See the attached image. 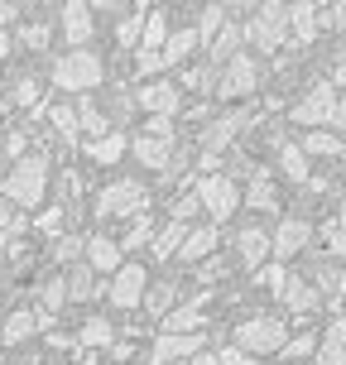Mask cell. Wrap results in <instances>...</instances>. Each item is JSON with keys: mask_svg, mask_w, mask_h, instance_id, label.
<instances>
[{"mask_svg": "<svg viewBox=\"0 0 346 365\" xmlns=\"http://www.w3.org/2000/svg\"><path fill=\"white\" fill-rule=\"evenodd\" d=\"M44 187H49V159H44V154H24V159L5 173L0 197L10 202L15 212H29V207L44 202Z\"/></svg>", "mask_w": 346, "mask_h": 365, "instance_id": "cell-1", "label": "cell"}, {"mask_svg": "<svg viewBox=\"0 0 346 365\" xmlns=\"http://www.w3.org/2000/svg\"><path fill=\"white\" fill-rule=\"evenodd\" d=\"M101 77H106V68H101V58L91 53V48H68L63 58H54V87L73 91V96L96 91Z\"/></svg>", "mask_w": 346, "mask_h": 365, "instance_id": "cell-2", "label": "cell"}, {"mask_svg": "<svg viewBox=\"0 0 346 365\" xmlns=\"http://www.w3.org/2000/svg\"><path fill=\"white\" fill-rule=\"evenodd\" d=\"M149 212V187L140 178H116V182H106L101 192H96V217H106V221H116V217H145Z\"/></svg>", "mask_w": 346, "mask_h": 365, "instance_id": "cell-3", "label": "cell"}, {"mask_svg": "<svg viewBox=\"0 0 346 365\" xmlns=\"http://www.w3.org/2000/svg\"><path fill=\"white\" fill-rule=\"evenodd\" d=\"M245 43L255 53H279L289 43V5H260L245 19Z\"/></svg>", "mask_w": 346, "mask_h": 365, "instance_id": "cell-4", "label": "cell"}, {"mask_svg": "<svg viewBox=\"0 0 346 365\" xmlns=\"http://www.w3.org/2000/svg\"><path fill=\"white\" fill-rule=\"evenodd\" d=\"M193 192H198L202 212H212V226L226 221L240 207V187H236V178H226V173H207V178H198Z\"/></svg>", "mask_w": 346, "mask_h": 365, "instance_id": "cell-5", "label": "cell"}, {"mask_svg": "<svg viewBox=\"0 0 346 365\" xmlns=\"http://www.w3.org/2000/svg\"><path fill=\"white\" fill-rule=\"evenodd\" d=\"M284 341H289V331H284V322H279V317H245V322L236 327V346L250 351V356L284 351Z\"/></svg>", "mask_w": 346, "mask_h": 365, "instance_id": "cell-6", "label": "cell"}, {"mask_svg": "<svg viewBox=\"0 0 346 365\" xmlns=\"http://www.w3.org/2000/svg\"><path fill=\"white\" fill-rule=\"evenodd\" d=\"M145 293H149V274H145V264L140 259H126L121 269L111 274V284H106V298L116 303V308H140L145 303Z\"/></svg>", "mask_w": 346, "mask_h": 365, "instance_id": "cell-7", "label": "cell"}, {"mask_svg": "<svg viewBox=\"0 0 346 365\" xmlns=\"http://www.w3.org/2000/svg\"><path fill=\"white\" fill-rule=\"evenodd\" d=\"M337 101H342V96H337V87H327V82H322V87L303 91V101H298L289 115L298 120V125H308V130H332V120H337Z\"/></svg>", "mask_w": 346, "mask_h": 365, "instance_id": "cell-8", "label": "cell"}, {"mask_svg": "<svg viewBox=\"0 0 346 365\" xmlns=\"http://www.w3.org/2000/svg\"><path fill=\"white\" fill-rule=\"evenodd\" d=\"M207 351V336H173V331H159L154 346H149V365H178V361H193Z\"/></svg>", "mask_w": 346, "mask_h": 365, "instance_id": "cell-9", "label": "cell"}, {"mask_svg": "<svg viewBox=\"0 0 346 365\" xmlns=\"http://www.w3.org/2000/svg\"><path fill=\"white\" fill-rule=\"evenodd\" d=\"M255 87H260V63L250 53L231 58V63L217 73V91H221V96H231V101H236V96H250Z\"/></svg>", "mask_w": 346, "mask_h": 365, "instance_id": "cell-10", "label": "cell"}, {"mask_svg": "<svg viewBox=\"0 0 346 365\" xmlns=\"http://www.w3.org/2000/svg\"><path fill=\"white\" fill-rule=\"evenodd\" d=\"M308 240H312L308 221H303V217H284L279 226H274V236H270V255H279V259L303 255V250H308Z\"/></svg>", "mask_w": 346, "mask_h": 365, "instance_id": "cell-11", "label": "cell"}, {"mask_svg": "<svg viewBox=\"0 0 346 365\" xmlns=\"http://www.w3.org/2000/svg\"><path fill=\"white\" fill-rule=\"evenodd\" d=\"M178 82H168V77H154V82H140V91H135V101H140V110H149V115H178Z\"/></svg>", "mask_w": 346, "mask_h": 365, "instance_id": "cell-12", "label": "cell"}, {"mask_svg": "<svg viewBox=\"0 0 346 365\" xmlns=\"http://www.w3.org/2000/svg\"><path fill=\"white\" fill-rule=\"evenodd\" d=\"M54 24L63 29V38H68L73 48H87V43H91V34H96V19H91V10H87V5H63Z\"/></svg>", "mask_w": 346, "mask_h": 365, "instance_id": "cell-13", "label": "cell"}, {"mask_svg": "<svg viewBox=\"0 0 346 365\" xmlns=\"http://www.w3.org/2000/svg\"><path fill=\"white\" fill-rule=\"evenodd\" d=\"M312 365H346V317H332L327 327L317 331V356Z\"/></svg>", "mask_w": 346, "mask_h": 365, "instance_id": "cell-14", "label": "cell"}, {"mask_svg": "<svg viewBox=\"0 0 346 365\" xmlns=\"http://www.w3.org/2000/svg\"><path fill=\"white\" fill-rule=\"evenodd\" d=\"M240 43H245V24H236V19H231V24H226V29L207 43V68H217V73H221L231 58H240Z\"/></svg>", "mask_w": 346, "mask_h": 365, "instance_id": "cell-15", "label": "cell"}, {"mask_svg": "<svg viewBox=\"0 0 346 365\" xmlns=\"http://www.w3.org/2000/svg\"><path fill=\"white\" fill-rule=\"evenodd\" d=\"M202 48V38H198V24H178L173 34H168V43H164V68H183L188 58Z\"/></svg>", "mask_w": 346, "mask_h": 365, "instance_id": "cell-16", "label": "cell"}, {"mask_svg": "<svg viewBox=\"0 0 346 365\" xmlns=\"http://www.w3.org/2000/svg\"><path fill=\"white\" fill-rule=\"evenodd\" d=\"M87 264H91L96 274H116L121 264H126V250H121V240L91 236V240H87Z\"/></svg>", "mask_w": 346, "mask_h": 365, "instance_id": "cell-17", "label": "cell"}, {"mask_svg": "<svg viewBox=\"0 0 346 365\" xmlns=\"http://www.w3.org/2000/svg\"><path fill=\"white\" fill-rule=\"evenodd\" d=\"M164 331H173V336H198L202 327H207V312H202V298L198 303H178V308L168 312L164 322H159Z\"/></svg>", "mask_w": 346, "mask_h": 365, "instance_id": "cell-18", "label": "cell"}, {"mask_svg": "<svg viewBox=\"0 0 346 365\" xmlns=\"http://www.w3.org/2000/svg\"><path fill=\"white\" fill-rule=\"evenodd\" d=\"M245 125H250V110H231V115L212 120L202 140H207V149H212V154H221V149H226L231 140H236V130H245Z\"/></svg>", "mask_w": 346, "mask_h": 365, "instance_id": "cell-19", "label": "cell"}, {"mask_svg": "<svg viewBox=\"0 0 346 365\" xmlns=\"http://www.w3.org/2000/svg\"><path fill=\"white\" fill-rule=\"evenodd\" d=\"M236 250H240V264H245V269H260L265 255H270V236H265L260 226H240L236 231Z\"/></svg>", "mask_w": 346, "mask_h": 365, "instance_id": "cell-20", "label": "cell"}, {"mask_svg": "<svg viewBox=\"0 0 346 365\" xmlns=\"http://www.w3.org/2000/svg\"><path fill=\"white\" fill-rule=\"evenodd\" d=\"M245 202H250V212H274V207H279V187H274V173L255 168V173H250V187H245Z\"/></svg>", "mask_w": 346, "mask_h": 365, "instance_id": "cell-21", "label": "cell"}, {"mask_svg": "<svg viewBox=\"0 0 346 365\" xmlns=\"http://www.w3.org/2000/svg\"><path fill=\"white\" fill-rule=\"evenodd\" d=\"M279 298H284V308H289V312H317V308H322V293L312 289L308 279H289Z\"/></svg>", "mask_w": 346, "mask_h": 365, "instance_id": "cell-22", "label": "cell"}, {"mask_svg": "<svg viewBox=\"0 0 346 365\" xmlns=\"http://www.w3.org/2000/svg\"><path fill=\"white\" fill-rule=\"evenodd\" d=\"M317 29H322V10L317 5H289V38L308 43V38H317Z\"/></svg>", "mask_w": 346, "mask_h": 365, "instance_id": "cell-23", "label": "cell"}, {"mask_svg": "<svg viewBox=\"0 0 346 365\" xmlns=\"http://www.w3.org/2000/svg\"><path fill=\"white\" fill-rule=\"evenodd\" d=\"M126 149H130V135H121V130H106L101 140H87V159H91V164H116Z\"/></svg>", "mask_w": 346, "mask_h": 365, "instance_id": "cell-24", "label": "cell"}, {"mask_svg": "<svg viewBox=\"0 0 346 365\" xmlns=\"http://www.w3.org/2000/svg\"><path fill=\"white\" fill-rule=\"evenodd\" d=\"M34 331H39V312L34 308H15L10 317H5V327H0V341L19 346V341H29Z\"/></svg>", "mask_w": 346, "mask_h": 365, "instance_id": "cell-25", "label": "cell"}, {"mask_svg": "<svg viewBox=\"0 0 346 365\" xmlns=\"http://www.w3.org/2000/svg\"><path fill=\"white\" fill-rule=\"evenodd\" d=\"M135 159L145 168H173V145H164V140H149V135H135Z\"/></svg>", "mask_w": 346, "mask_h": 365, "instance_id": "cell-26", "label": "cell"}, {"mask_svg": "<svg viewBox=\"0 0 346 365\" xmlns=\"http://www.w3.org/2000/svg\"><path fill=\"white\" fill-rule=\"evenodd\" d=\"M63 289H68V298H82V303L96 298V293H106L101 289V274L91 269V264H73V274L63 279Z\"/></svg>", "mask_w": 346, "mask_h": 365, "instance_id": "cell-27", "label": "cell"}, {"mask_svg": "<svg viewBox=\"0 0 346 365\" xmlns=\"http://www.w3.org/2000/svg\"><path fill=\"white\" fill-rule=\"evenodd\" d=\"M183 240H188V226H178V221H168V226H159V236H154V245H149V250H154V259H178L183 255Z\"/></svg>", "mask_w": 346, "mask_h": 365, "instance_id": "cell-28", "label": "cell"}, {"mask_svg": "<svg viewBox=\"0 0 346 365\" xmlns=\"http://www.w3.org/2000/svg\"><path fill=\"white\" fill-rule=\"evenodd\" d=\"M217 226H188V240H183V255L178 259H207L217 250Z\"/></svg>", "mask_w": 346, "mask_h": 365, "instance_id": "cell-29", "label": "cell"}, {"mask_svg": "<svg viewBox=\"0 0 346 365\" xmlns=\"http://www.w3.org/2000/svg\"><path fill=\"white\" fill-rule=\"evenodd\" d=\"M168 34H173V24H168V19L154 10V15H145V34H140V48H145V53H164Z\"/></svg>", "mask_w": 346, "mask_h": 365, "instance_id": "cell-30", "label": "cell"}, {"mask_svg": "<svg viewBox=\"0 0 346 365\" xmlns=\"http://www.w3.org/2000/svg\"><path fill=\"white\" fill-rule=\"evenodd\" d=\"M154 236H159V226H154V217H135L126 226V236H121V250H145V245H154Z\"/></svg>", "mask_w": 346, "mask_h": 365, "instance_id": "cell-31", "label": "cell"}, {"mask_svg": "<svg viewBox=\"0 0 346 365\" xmlns=\"http://www.w3.org/2000/svg\"><path fill=\"white\" fill-rule=\"evenodd\" d=\"M111 341H116V327H111L106 317H87V322H82V331H77V346H111Z\"/></svg>", "mask_w": 346, "mask_h": 365, "instance_id": "cell-32", "label": "cell"}, {"mask_svg": "<svg viewBox=\"0 0 346 365\" xmlns=\"http://www.w3.org/2000/svg\"><path fill=\"white\" fill-rule=\"evenodd\" d=\"M145 308L154 312V317H159V322H164L168 312L178 308V289H173V279H168V284H154V289L145 293Z\"/></svg>", "mask_w": 346, "mask_h": 365, "instance_id": "cell-33", "label": "cell"}, {"mask_svg": "<svg viewBox=\"0 0 346 365\" xmlns=\"http://www.w3.org/2000/svg\"><path fill=\"white\" fill-rule=\"evenodd\" d=\"M279 168H284L289 182H308V154H303V145H284L279 149Z\"/></svg>", "mask_w": 346, "mask_h": 365, "instance_id": "cell-34", "label": "cell"}, {"mask_svg": "<svg viewBox=\"0 0 346 365\" xmlns=\"http://www.w3.org/2000/svg\"><path fill=\"white\" fill-rule=\"evenodd\" d=\"M289 365H308V356H317V336L312 331H298V336H289L284 341V351H279Z\"/></svg>", "mask_w": 346, "mask_h": 365, "instance_id": "cell-35", "label": "cell"}, {"mask_svg": "<svg viewBox=\"0 0 346 365\" xmlns=\"http://www.w3.org/2000/svg\"><path fill=\"white\" fill-rule=\"evenodd\" d=\"M226 24H231V19H226V5H207V10H202V19H198V38H202V43H212Z\"/></svg>", "mask_w": 346, "mask_h": 365, "instance_id": "cell-36", "label": "cell"}, {"mask_svg": "<svg viewBox=\"0 0 346 365\" xmlns=\"http://www.w3.org/2000/svg\"><path fill=\"white\" fill-rule=\"evenodd\" d=\"M303 154H342V135H332V130H308V135H303Z\"/></svg>", "mask_w": 346, "mask_h": 365, "instance_id": "cell-37", "label": "cell"}, {"mask_svg": "<svg viewBox=\"0 0 346 365\" xmlns=\"http://www.w3.org/2000/svg\"><path fill=\"white\" fill-rule=\"evenodd\" d=\"M140 34H145V15H140V10H135V15H126L121 24H116V43H121V48L140 43Z\"/></svg>", "mask_w": 346, "mask_h": 365, "instance_id": "cell-38", "label": "cell"}, {"mask_svg": "<svg viewBox=\"0 0 346 365\" xmlns=\"http://www.w3.org/2000/svg\"><path fill=\"white\" fill-rule=\"evenodd\" d=\"M49 120H54V135H63V140H73L77 130H82L73 106H54V110H49Z\"/></svg>", "mask_w": 346, "mask_h": 365, "instance_id": "cell-39", "label": "cell"}, {"mask_svg": "<svg viewBox=\"0 0 346 365\" xmlns=\"http://www.w3.org/2000/svg\"><path fill=\"white\" fill-rule=\"evenodd\" d=\"M145 135H149V140L173 145V115H149V120H145Z\"/></svg>", "mask_w": 346, "mask_h": 365, "instance_id": "cell-40", "label": "cell"}, {"mask_svg": "<svg viewBox=\"0 0 346 365\" xmlns=\"http://www.w3.org/2000/svg\"><path fill=\"white\" fill-rule=\"evenodd\" d=\"M159 68H164V53H145V48L135 53V73L145 77V82H154V77H159Z\"/></svg>", "mask_w": 346, "mask_h": 365, "instance_id": "cell-41", "label": "cell"}, {"mask_svg": "<svg viewBox=\"0 0 346 365\" xmlns=\"http://www.w3.org/2000/svg\"><path fill=\"white\" fill-rule=\"evenodd\" d=\"M202 212V202H198V192H183L178 202H173V221H178V226H188V221L198 217Z\"/></svg>", "mask_w": 346, "mask_h": 365, "instance_id": "cell-42", "label": "cell"}, {"mask_svg": "<svg viewBox=\"0 0 346 365\" xmlns=\"http://www.w3.org/2000/svg\"><path fill=\"white\" fill-rule=\"evenodd\" d=\"M322 236L332 240V255H346V217H332L322 226Z\"/></svg>", "mask_w": 346, "mask_h": 365, "instance_id": "cell-43", "label": "cell"}, {"mask_svg": "<svg viewBox=\"0 0 346 365\" xmlns=\"http://www.w3.org/2000/svg\"><path fill=\"white\" fill-rule=\"evenodd\" d=\"M82 250H87V240H77V236H63L54 245V259H63V264H73L77 255H82Z\"/></svg>", "mask_w": 346, "mask_h": 365, "instance_id": "cell-44", "label": "cell"}, {"mask_svg": "<svg viewBox=\"0 0 346 365\" xmlns=\"http://www.w3.org/2000/svg\"><path fill=\"white\" fill-rule=\"evenodd\" d=\"M49 34H54V24H24V29H19V38H24L29 48H44Z\"/></svg>", "mask_w": 346, "mask_h": 365, "instance_id": "cell-45", "label": "cell"}, {"mask_svg": "<svg viewBox=\"0 0 346 365\" xmlns=\"http://www.w3.org/2000/svg\"><path fill=\"white\" fill-rule=\"evenodd\" d=\"M15 101L19 106H39V82L34 77H19L15 82Z\"/></svg>", "mask_w": 346, "mask_h": 365, "instance_id": "cell-46", "label": "cell"}, {"mask_svg": "<svg viewBox=\"0 0 346 365\" xmlns=\"http://www.w3.org/2000/svg\"><path fill=\"white\" fill-rule=\"evenodd\" d=\"M217 365H255V356L240 346H226V351H217Z\"/></svg>", "mask_w": 346, "mask_h": 365, "instance_id": "cell-47", "label": "cell"}, {"mask_svg": "<svg viewBox=\"0 0 346 365\" xmlns=\"http://www.w3.org/2000/svg\"><path fill=\"white\" fill-rule=\"evenodd\" d=\"M260 279H265V284H270L274 293H284V284H289V274H284V264H270V269L260 274Z\"/></svg>", "mask_w": 346, "mask_h": 365, "instance_id": "cell-48", "label": "cell"}, {"mask_svg": "<svg viewBox=\"0 0 346 365\" xmlns=\"http://www.w3.org/2000/svg\"><path fill=\"white\" fill-rule=\"evenodd\" d=\"M322 24H327V29H346V5H332V10H322Z\"/></svg>", "mask_w": 346, "mask_h": 365, "instance_id": "cell-49", "label": "cell"}, {"mask_svg": "<svg viewBox=\"0 0 346 365\" xmlns=\"http://www.w3.org/2000/svg\"><path fill=\"white\" fill-rule=\"evenodd\" d=\"M327 87H346V53L332 63V77H327Z\"/></svg>", "mask_w": 346, "mask_h": 365, "instance_id": "cell-50", "label": "cell"}, {"mask_svg": "<svg viewBox=\"0 0 346 365\" xmlns=\"http://www.w3.org/2000/svg\"><path fill=\"white\" fill-rule=\"evenodd\" d=\"M58 221H63V212H58V207H49V212L39 217V231H58Z\"/></svg>", "mask_w": 346, "mask_h": 365, "instance_id": "cell-51", "label": "cell"}, {"mask_svg": "<svg viewBox=\"0 0 346 365\" xmlns=\"http://www.w3.org/2000/svg\"><path fill=\"white\" fill-rule=\"evenodd\" d=\"M0 24H19V5H10V0H0Z\"/></svg>", "mask_w": 346, "mask_h": 365, "instance_id": "cell-52", "label": "cell"}, {"mask_svg": "<svg viewBox=\"0 0 346 365\" xmlns=\"http://www.w3.org/2000/svg\"><path fill=\"white\" fill-rule=\"evenodd\" d=\"M332 130H346V96L337 101V120H332Z\"/></svg>", "mask_w": 346, "mask_h": 365, "instance_id": "cell-53", "label": "cell"}, {"mask_svg": "<svg viewBox=\"0 0 346 365\" xmlns=\"http://www.w3.org/2000/svg\"><path fill=\"white\" fill-rule=\"evenodd\" d=\"M0 255H10V236L5 231H0Z\"/></svg>", "mask_w": 346, "mask_h": 365, "instance_id": "cell-54", "label": "cell"}, {"mask_svg": "<svg viewBox=\"0 0 346 365\" xmlns=\"http://www.w3.org/2000/svg\"><path fill=\"white\" fill-rule=\"evenodd\" d=\"M5 173H10V168H5V145H0V182H5Z\"/></svg>", "mask_w": 346, "mask_h": 365, "instance_id": "cell-55", "label": "cell"}, {"mask_svg": "<svg viewBox=\"0 0 346 365\" xmlns=\"http://www.w3.org/2000/svg\"><path fill=\"white\" fill-rule=\"evenodd\" d=\"M337 284H342V293H346V269H342V279H337Z\"/></svg>", "mask_w": 346, "mask_h": 365, "instance_id": "cell-56", "label": "cell"}, {"mask_svg": "<svg viewBox=\"0 0 346 365\" xmlns=\"http://www.w3.org/2000/svg\"><path fill=\"white\" fill-rule=\"evenodd\" d=\"M178 365H188V361H178Z\"/></svg>", "mask_w": 346, "mask_h": 365, "instance_id": "cell-57", "label": "cell"}, {"mask_svg": "<svg viewBox=\"0 0 346 365\" xmlns=\"http://www.w3.org/2000/svg\"><path fill=\"white\" fill-rule=\"evenodd\" d=\"M126 365H135V361H126Z\"/></svg>", "mask_w": 346, "mask_h": 365, "instance_id": "cell-58", "label": "cell"}, {"mask_svg": "<svg viewBox=\"0 0 346 365\" xmlns=\"http://www.w3.org/2000/svg\"><path fill=\"white\" fill-rule=\"evenodd\" d=\"M284 365H289V361H284Z\"/></svg>", "mask_w": 346, "mask_h": 365, "instance_id": "cell-59", "label": "cell"}]
</instances>
